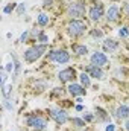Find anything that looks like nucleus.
Wrapping results in <instances>:
<instances>
[{"mask_svg":"<svg viewBox=\"0 0 129 131\" xmlns=\"http://www.w3.org/2000/svg\"><path fill=\"white\" fill-rule=\"evenodd\" d=\"M46 49H47L46 44H35V46H31V47H28V49L24 50L23 58H24L26 63H35V61H38V60L44 55Z\"/></svg>","mask_w":129,"mask_h":131,"instance_id":"obj_1","label":"nucleus"},{"mask_svg":"<svg viewBox=\"0 0 129 131\" xmlns=\"http://www.w3.org/2000/svg\"><path fill=\"white\" fill-rule=\"evenodd\" d=\"M87 29H88V28H87V23L82 21V20H70L68 25H67V34H68L71 38L82 37Z\"/></svg>","mask_w":129,"mask_h":131,"instance_id":"obj_2","label":"nucleus"},{"mask_svg":"<svg viewBox=\"0 0 129 131\" xmlns=\"http://www.w3.org/2000/svg\"><path fill=\"white\" fill-rule=\"evenodd\" d=\"M85 11H87V6L84 2H73L67 8V14L68 17H71V20H81L85 15Z\"/></svg>","mask_w":129,"mask_h":131,"instance_id":"obj_3","label":"nucleus"},{"mask_svg":"<svg viewBox=\"0 0 129 131\" xmlns=\"http://www.w3.org/2000/svg\"><path fill=\"white\" fill-rule=\"evenodd\" d=\"M26 125L35 131H44L47 128V121L44 117H41V116L31 114V116L26 117Z\"/></svg>","mask_w":129,"mask_h":131,"instance_id":"obj_4","label":"nucleus"},{"mask_svg":"<svg viewBox=\"0 0 129 131\" xmlns=\"http://www.w3.org/2000/svg\"><path fill=\"white\" fill-rule=\"evenodd\" d=\"M70 53L64 49H58V50H50L49 52V61L58 63V64H67L70 63Z\"/></svg>","mask_w":129,"mask_h":131,"instance_id":"obj_5","label":"nucleus"},{"mask_svg":"<svg viewBox=\"0 0 129 131\" xmlns=\"http://www.w3.org/2000/svg\"><path fill=\"white\" fill-rule=\"evenodd\" d=\"M49 114H50V117L56 122V125H64V124L68 122V114H67V111L62 110V108L53 107V108L49 110Z\"/></svg>","mask_w":129,"mask_h":131,"instance_id":"obj_6","label":"nucleus"},{"mask_svg":"<svg viewBox=\"0 0 129 131\" xmlns=\"http://www.w3.org/2000/svg\"><path fill=\"white\" fill-rule=\"evenodd\" d=\"M76 78H78V75H76V70L73 67H67L58 73V79L61 82H74Z\"/></svg>","mask_w":129,"mask_h":131,"instance_id":"obj_7","label":"nucleus"},{"mask_svg":"<svg viewBox=\"0 0 129 131\" xmlns=\"http://www.w3.org/2000/svg\"><path fill=\"white\" fill-rule=\"evenodd\" d=\"M90 61H91L93 66H97V67H103V66H106L109 63L108 57H106L103 52H97V50L90 55Z\"/></svg>","mask_w":129,"mask_h":131,"instance_id":"obj_8","label":"nucleus"},{"mask_svg":"<svg viewBox=\"0 0 129 131\" xmlns=\"http://www.w3.org/2000/svg\"><path fill=\"white\" fill-rule=\"evenodd\" d=\"M88 17H90L91 21H99L103 17V5L102 3H94L88 9Z\"/></svg>","mask_w":129,"mask_h":131,"instance_id":"obj_9","label":"nucleus"},{"mask_svg":"<svg viewBox=\"0 0 129 131\" xmlns=\"http://www.w3.org/2000/svg\"><path fill=\"white\" fill-rule=\"evenodd\" d=\"M67 90H68V93H70L71 96H84V95L87 93L85 87H84L82 84H76V82H70L68 87H67Z\"/></svg>","mask_w":129,"mask_h":131,"instance_id":"obj_10","label":"nucleus"},{"mask_svg":"<svg viewBox=\"0 0 129 131\" xmlns=\"http://www.w3.org/2000/svg\"><path fill=\"white\" fill-rule=\"evenodd\" d=\"M120 18V8L117 5H111L108 8V12H106V20L109 23H114Z\"/></svg>","mask_w":129,"mask_h":131,"instance_id":"obj_11","label":"nucleus"},{"mask_svg":"<svg viewBox=\"0 0 129 131\" xmlns=\"http://www.w3.org/2000/svg\"><path fill=\"white\" fill-rule=\"evenodd\" d=\"M85 72L91 76V78H94V79H103L105 78V72L102 70V67H97V66H88L87 69H85Z\"/></svg>","mask_w":129,"mask_h":131,"instance_id":"obj_12","label":"nucleus"},{"mask_svg":"<svg viewBox=\"0 0 129 131\" xmlns=\"http://www.w3.org/2000/svg\"><path fill=\"white\" fill-rule=\"evenodd\" d=\"M119 49V41L112 40V38H106L103 43V50L105 52H115Z\"/></svg>","mask_w":129,"mask_h":131,"instance_id":"obj_13","label":"nucleus"},{"mask_svg":"<svg viewBox=\"0 0 129 131\" xmlns=\"http://www.w3.org/2000/svg\"><path fill=\"white\" fill-rule=\"evenodd\" d=\"M115 117L117 119H123V121H126L129 119V105H120L117 110H115Z\"/></svg>","mask_w":129,"mask_h":131,"instance_id":"obj_14","label":"nucleus"},{"mask_svg":"<svg viewBox=\"0 0 129 131\" xmlns=\"http://www.w3.org/2000/svg\"><path fill=\"white\" fill-rule=\"evenodd\" d=\"M71 49H73V53L74 55H78V57H84V55H88V47L85 46V44H73L71 46Z\"/></svg>","mask_w":129,"mask_h":131,"instance_id":"obj_15","label":"nucleus"},{"mask_svg":"<svg viewBox=\"0 0 129 131\" xmlns=\"http://www.w3.org/2000/svg\"><path fill=\"white\" fill-rule=\"evenodd\" d=\"M94 111H96V119H97V122H108L109 121V114L103 110V108H100V107H96L94 108Z\"/></svg>","mask_w":129,"mask_h":131,"instance_id":"obj_16","label":"nucleus"},{"mask_svg":"<svg viewBox=\"0 0 129 131\" xmlns=\"http://www.w3.org/2000/svg\"><path fill=\"white\" fill-rule=\"evenodd\" d=\"M90 78H91V76H90V75H88L87 72H84V73H81V75H79V79H81V84H82V85H84L85 89L91 85V79H90Z\"/></svg>","mask_w":129,"mask_h":131,"instance_id":"obj_17","label":"nucleus"},{"mask_svg":"<svg viewBox=\"0 0 129 131\" xmlns=\"http://www.w3.org/2000/svg\"><path fill=\"white\" fill-rule=\"evenodd\" d=\"M70 122H71L73 127H76V128H79V130H82V128L87 127V122H85L84 119H81V117H73Z\"/></svg>","mask_w":129,"mask_h":131,"instance_id":"obj_18","label":"nucleus"},{"mask_svg":"<svg viewBox=\"0 0 129 131\" xmlns=\"http://www.w3.org/2000/svg\"><path fill=\"white\" fill-rule=\"evenodd\" d=\"M36 21H38L40 26H47V25H49V15H46V14H38Z\"/></svg>","mask_w":129,"mask_h":131,"instance_id":"obj_19","label":"nucleus"},{"mask_svg":"<svg viewBox=\"0 0 129 131\" xmlns=\"http://www.w3.org/2000/svg\"><path fill=\"white\" fill-rule=\"evenodd\" d=\"M11 92H12V84H5V85H2V95H3V98H9Z\"/></svg>","mask_w":129,"mask_h":131,"instance_id":"obj_20","label":"nucleus"},{"mask_svg":"<svg viewBox=\"0 0 129 131\" xmlns=\"http://www.w3.org/2000/svg\"><path fill=\"white\" fill-rule=\"evenodd\" d=\"M3 107H5V110H8V111H12V110H14V104H12V101L9 98H3Z\"/></svg>","mask_w":129,"mask_h":131,"instance_id":"obj_21","label":"nucleus"},{"mask_svg":"<svg viewBox=\"0 0 129 131\" xmlns=\"http://www.w3.org/2000/svg\"><path fill=\"white\" fill-rule=\"evenodd\" d=\"M15 8H17V5H15V3H9V5H6V6H5V9H3V14H5V15H8V14H11V12H12Z\"/></svg>","mask_w":129,"mask_h":131,"instance_id":"obj_22","label":"nucleus"},{"mask_svg":"<svg viewBox=\"0 0 129 131\" xmlns=\"http://www.w3.org/2000/svg\"><path fill=\"white\" fill-rule=\"evenodd\" d=\"M36 41H41V44H46V43L49 41V37H47L44 32H40L38 35H36Z\"/></svg>","mask_w":129,"mask_h":131,"instance_id":"obj_23","label":"nucleus"},{"mask_svg":"<svg viewBox=\"0 0 129 131\" xmlns=\"http://www.w3.org/2000/svg\"><path fill=\"white\" fill-rule=\"evenodd\" d=\"M90 35H91L93 38H102V37H103V32H102L100 29H97V28H96V29H91Z\"/></svg>","mask_w":129,"mask_h":131,"instance_id":"obj_24","label":"nucleus"},{"mask_svg":"<svg viewBox=\"0 0 129 131\" xmlns=\"http://www.w3.org/2000/svg\"><path fill=\"white\" fill-rule=\"evenodd\" d=\"M119 37H122V38L129 37V28H120L119 29Z\"/></svg>","mask_w":129,"mask_h":131,"instance_id":"obj_25","label":"nucleus"},{"mask_svg":"<svg viewBox=\"0 0 129 131\" xmlns=\"http://www.w3.org/2000/svg\"><path fill=\"white\" fill-rule=\"evenodd\" d=\"M23 12H26V3H20V5H17V14L21 15Z\"/></svg>","mask_w":129,"mask_h":131,"instance_id":"obj_26","label":"nucleus"},{"mask_svg":"<svg viewBox=\"0 0 129 131\" xmlns=\"http://www.w3.org/2000/svg\"><path fill=\"white\" fill-rule=\"evenodd\" d=\"M0 78H2L0 84H2V85H5V84H6V81H8V72H6L5 69L2 70V76H0Z\"/></svg>","mask_w":129,"mask_h":131,"instance_id":"obj_27","label":"nucleus"},{"mask_svg":"<svg viewBox=\"0 0 129 131\" xmlns=\"http://www.w3.org/2000/svg\"><path fill=\"white\" fill-rule=\"evenodd\" d=\"M28 37H29V31H24V32L20 35V38H18V43H26Z\"/></svg>","mask_w":129,"mask_h":131,"instance_id":"obj_28","label":"nucleus"},{"mask_svg":"<svg viewBox=\"0 0 129 131\" xmlns=\"http://www.w3.org/2000/svg\"><path fill=\"white\" fill-rule=\"evenodd\" d=\"M94 119H96V116H94V114H91V113L84 114V121H85V122H91V121H94Z\"/></svg>","mask_w":129,"mask_h":131,"instance_id":"obj_29","label":"nucleus"},{"mask_svg":"<svg viewBox=\"0 0 129 131\" xmlns=\"http://www.w3.org/2000/svg\"><path fill=\"white\" fill-rule=\"evenodd\" d=\"M12 69H15V63H14V60H12V61H9V63L6 64L5 70H6V72H12Z\"/></svg>","mask_w":129,"mask_h":131,"instance_id":"obj_30","label":"nucleus"},{"mask_svg":"<svg viewBox=\"0 0 129 131\" xmlns=\"http://www.w3.org/2000/svg\"><path fill=\"white\" fill-rule=\"evenodd\" d=\"M62 93H64V89H62V87H61V89L56 87V89L53 90V95H62Z\"/></svg>","mask_w":129,"mask_h":131,"instance_id":"obj_31","label":"nucleus"},{"mask_svg":"<svg viewBox=\"0 0 129 131\" xmlns=\"http://www.w3.org/2000/svg\"><path fill=\"white\" fill-rule=\"evenodd\" d=\"M43 5H44V8H49V6H52V5H53V0H44V3H43Z\"/></svg>","mask_w":129,"mask_h":131,"instance_id":"obj_32","label":"nucleus"},{"mask_svg":"<svg viewBox=\"0 0 129 131\" xmlns=\"http://www.w3.org/2000/svg\"><path fill=\"white\" fill-rule=\"evenodd\" d=\"M123 9H125V12H126V15L129 17V3H125V6H123Z\"/></svg>","mask_w":129,"mask_h":131,"instance_id":"obj_33","label":"nucleus"},{"mask_svg":"<svg viewBox=\"0 0 129 131\" xmlns=\"http://www.w3.org/2000/svg\"><path fill=\"white\" fill-rule=\"evenodd\" d=\"M114 130H115V128H114L112 124H108V125H106V131H114Z\"/></svg>","mask_w":129,"mask_h":131,"instance_id":"obj_34","label":"nucleus"},{"mask_svg":"<svg viewBox=\"0 0 129 131\" xmlns=\"http://www.w3.org/2000/svg\"><path fill=\"white\" fill-rule=\"evenodd\" d=\"M125 130L129 131V119H126V122H125Z\"/></svg>","mask_w":129,"mask_h":131,"instance_id":"obj_35","label":"nucleus"},{"mask_svg":"<svg viewBox=\"0 0 129 131\" xmlns=\"http://www.w3.org/2000/svg\"><path fill=\"white\" fill-rule=\"evenodd\" d=\"M82 108H84V107H82L81 104H78V105H76V111H82Z\"/></svg>","mask_w":129,"mask_h":131,"instance_id":"obj_36","label":"nucleus"}]
</instances>
